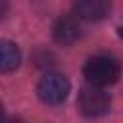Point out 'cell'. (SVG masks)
I'll return each mask as SVG.
<instances>
[{"instance_id":"cell-1","label":"cell","mask_w":123,"mask_h":123,"mask_svg":"<svg viewBox=\"0 0 123 123\" xmlns=\"http://www.w3.org/2000/svg\"><path fill=\"white\" fill-rule=\"evenodd\" d=\"M83 75L88 85L104 88L113 85L121 75V63L108 54H96L88 58L83 65Z\"/></svg>"},{"instance_id":"cell-2","label":"cell","mask_w":123,"mask_h":123,"mask_svg":"<svg viewBox=\"0 0 123 123\" xmlns=\"http://www.w3.org/2000/svg\"><path fill=\"white\" fill-rule=\"evenodd\" d=\"M69 88H71V85H69L65 75L50 71V73H44L40 77V81L37 85V94H38V98L44 104L58 106V104H62L67 98Z\"/></svg>"},{"instance_id":"cell-3","label":"cell","mask_w":123,"mask_h":123,"mask_svg":"<svg viewBox=\"0 0 123 123\" xmlns=\"http://www.w3.org/2000/svg\"><path fill=\"white\" fill-rule=\"evenodd\" d=\"M110 104H111L110 94L104 88L88 85V86L81 88V92H79V110L86 117H100V115L108 113Z\"/></svg>"},{"instance_id":"cell-4","label":"cell","mask_w":123,"mask_h":123,"mask_svg":"<svg viewBox=\"0 0 123 123\" xmlns=\"http://www.w3.org/2000/svg\"><path fill=\"white\" fill-rule=\"evenodd\" d=\"M81 19L75 13H67L56 19L54 27H52V37L58 44L62 46H71L73 42H77L81 38Z\"/></svg>"},{"instance_id":"cell-5","label":"cell","mask_w":123,"mask_h":123,"mask_svg":"<svg viewBox=\"0 0 123 123\" xmlns=\"http://www.w3.org/2000/svg\"><path fill=\"white\" fill-rule=\"evenodd\" d=\"M110 0H75L73 13L83 21H100L110 13Z\"/></svg>"},{"instance_id":"cell-6","label":"cell","mask_w":123,"mask_h":123,"mask_svg":"<svg viewBox=\"0 0 123 123\" xmlns=\"http://www.w3.org/2000/svg\"><path fill=\"white\" fill-rule=\"evenodd\" d=\"M21 63V52L15 42L0 40V73H12Z\"/></svg>"},{"instance_id":"cell-7","label":"cell","mask_w":123,"mask_h":123,"mask_svg":"<svg viewBox=\"0 0 123 123\" xmlns=\"http://www.w3.org/2000/svg\"><path fill=\"white\" fill-rule=\"evenodd\" d=\"M8 8H10V2L8 0H0V19L8 13Z\"/></svg>"},{"instance_id":"cell-8","label":"cell","mask_w":123,"mask_h":123,"mask_svg":"<svg viewBox=\"0 0 123 123\" xmlns=\"http://www.w3.org/2000/svg\"><path fill=\"white\" fill-rule=\"evenodd\" d=\"M2 119H4V108H2V104H0V123H2Z\"/></svg>"},{"instance_id":"cell-9","label":"cell","mask_w":123,"mask_h":123,"mask_svg":"<svg viewBox=\"0 0 123 123\" xmlns=\"http://www.w3.org/2000/svg\"><path fill=\"white\" fill-rule=\"evenodd\" d=\"M8 123H23L21 119H12V121H8Z\"/></svg>"},{"instance_id":"cell-10","label":"cell","mask_w":123,"mask_h":123,"mask_svg":"<svg viewBox=\"0 0 123 123\" xmlns=\"http://www.w3.org/2000/svg\"><path fill=\"white\" fill-rule=\"evenodd\" d=\"M117 33H119V37H121V38H123V27H121V29H119V31H117Z\"/></svg>"}]
</instances>
